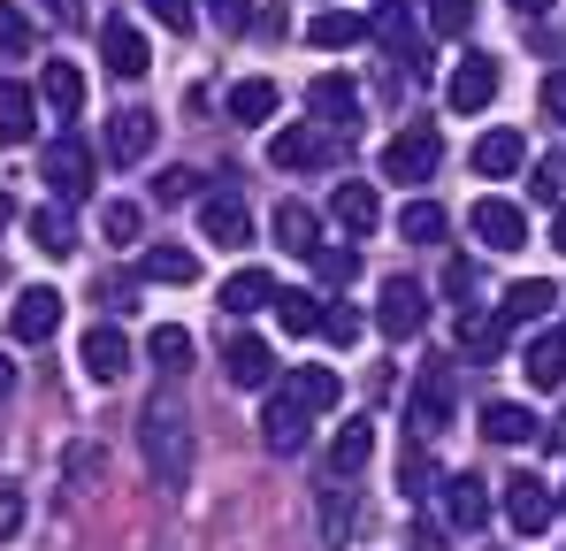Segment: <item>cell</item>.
<instances>
[{
	"instance_id": "db71d44e",
	"label": "cell",
	"mask_w": 566,
	"mask_h": 551,
	"mask_svg": "<svg viewBox=\"0 0 566 551\" xmlns=\"http://www.w3.org/2000/svg\"><path fill=\"white\" fill-rule=\"evenodd\" d=\"M8 391H15V361L0 353V398H8Z\"/></svg>"
},
{
	"instance_id": "7c38bea8",
	"label": "cell",
	"mask_w": 566,
	"mask_h": 551,
	"mask_svg": "<svg viewBox=\"0 0 566 551\" xmlns=\"http://www.w3.org/2000/svg\"><path fill=\"white\" fill-rule=\"evenodd\" d=\"M444 100H452V115H482V107L497 100V62H490V54H460Z\"/></svg>"
},
{
	"instance_id": "484cf974",
	"label": "cell",
	"mask_w": 566,
	"mask_h": 551,
	"mask_svg": "<svg viewBox=\"0 0 566 551\" xmlns=\"http://www.w3.org/2000/svg\"><path fill=\"white\" fill-rule=\"evenodd\" d=\"M31 131H39V92L31 85H0V138L23 146Z\"/></svg>"
},
{
	"instance_id": "2e32d148",
	"label": "cell",
	"mask_w": 566,
	"mask_h": 551,
	"mask_svg": "<svg viewBox=\"0 0 566 551\" xmlns=\"http://www.w3.org/2000/svg\"><path fill=\"white\" fill-rule=\"evenodd\" d=\"M521 375H528V391H559L566 383V330H536L521 345Z\"/></svg>"
},
{
	"instance_id": "680465c9",
	"label": "cell",
	"mask_w": 566,
	"mask_h": 551,
	"mask_svg": "<svg viewBox=\"0 0 566 551\" xmlns=\"http://www.w3.org/2000/svg\"><path fill=\"white\" fill-rule=\"evenodd\" d=\"M513 8H521V15H536V8H552V0H513Z\"/></svg>"
},
{
	"instance_id": "30bf717a",
	"label": "cell",
	"mask_w": 566,
	"mask_h": 551,
	"mask_svg": "<svg viewBox=\"0 0 566 551\" xmlns=\"http://www.w3.org/2000/svg\"><path fill=\"white\" fill-rule=\"evenodd\" d=\"M99 62H107L115 77H146V70H154V54H146V31H138L130 15H107V23H99Z\"/></svg>"
},
{
	"instance_id": "f1b7e54d",
	"label": "cell",
	"mask_w": 566,
	"mask_h": 551,
	"mask_svg": "<svg viewBox=\"0 0 566 551\" xmlns=\"http://www.w3.org/2000/svg\"><path fill=\"white\" fill-rule=\"evenodd\" d=\"M23 230H31V246H39V253H54V261H62V253H77V222H70L62 207H31V222H23Z\"/></svg>"
},
{
	"instance_id": "7bdbcfd3",
	"label": "cell",
	"mask_w": 566,
	"mask_h": 551,
	"mask_svg": "<svg viewBox=\"0 0 566 551\" xmlns=\"http://www.w3.org/2000/svg\"><path fill=\"white\" fill-rule=\"evenodd\" d=\"M23 46H31V15L15 0H0V54H23Z\"/></svg>"
},
{
	"instance_id": "d590c367",
	"label": "cell",
	"mask_w": 566,
	"mask_h": 551,
	"mask_svg": "<svg viewBox=\"0 0 566 551\" xmlns=\"http://www.w3.org/2000/svg\"><path fill=\"white\" fill-rule=\"evenodd\" d=\"M230 115H238V123H269V115H276V85H269V77L230 85Z\"/></svg>"
},
{
	"instance_id": "d4e9b609",
	"label": "cell",
	"mask_w": 566,
	"mask_h": 551,
	"mask_svg": "<svg viewBox=\"0 0 566 551\" xmlns=\"http://www.w3.org/2000/svg\"><path fill=\"white\" fill-rule=\"evenodd\" d=\"M482 437H490V445H528V437H536V414L513 406V398H490V406H482Z\"/></svg>"
},
{
	"instance_id": "9a60e30c",
	"label": "cell",
	"mask_w": 566,
	"mask_h": 551,
	"mask_svg": "<svg viewBox=\"0 0 566 551\" xmlns=\"http://www.w3.org/2000/svg\"><path fill=\"white\" fill-rule=\"evenodd\" d=\"M306 107H314L322 131H353V123H360V85H353V77H314V85H306Z\"/></svg>"
},
{
	"instance_id": "603a6c76",
	"label": "cell",
	"mask_w": 566,
	"mask_h": 551,
	"mask_svg": "<svg viewBox=\"0 0 566 551\" xmlns=\"http://www.w3.org/2000/svg\"><path fill=\"white\" fill-rule=\"evenodd\" d=\"M329 215H337V222H345L353 238H368V230L382 222V199H376V184H337V191H329Z\"/></svg>"
},
{
	"instance_id": "60d3db41",
	"label": "cell",
	"mask_w": 566,
	"mask_h": 551,
	"mask_svg": "<svg viewBox=\"0 0 566 551\" xmlns=\"http://www.w3.org/2000/svg\"><path fill=\"white\" fill-rule=\"evenodd\" d=\"M468 23H474V0H429V31L468 39Z\"/></svg>"
},
{
	"instance_id": "ab89813d",
	"label": "cell",
	"mask_w": 566,
	"mask_h": 551,
	"mask_svg": "<svg viewBox=\"0 0 566 551\" xmlns=\"http://www.w3.org/2000/svg\"><path fill=\"white\" fill-rule=\"evenodd\" d=\"M138 222H146V215H138L130 199H107V207H99V230H107V246H130V238H138Z\"/></svg>"
},
{
	"instance_id": "4dcf8cb0",
	"label": "cell",
	"mask_w": 566,
	"mask_h": 551,
	"mask_svg": "<svg viewBox=\"0 0 566 551\" xmlns=\"http://www.w3.org/2000/svg\"><path fill=\"white\" fill-rule=\"evenodd\" d=\"M276 238L291 246V253H306V261H314V246H322V222H314V207L283 199V207H276Z\"/></svg>"
},
{
	"instance_id": "f546056e",
	"label": "cell",
	"mask_w": 566,
	"mask_h": 551,
	"mask_svg": "<svg viewBox=\"0 0 566 551\" xmlns=\"http://www.w3.org/2000/svg\"><path fill=\"white\" fill-rule=\"evenodd\" d=\"M291 391H298V406H306V414H329V406L345 398L337 367H291Z\"/></svg>"
},
{
	"instance_id": "74e56055",
	"label": "cell",
	"mask_w": 566,
	"mask_h": 551,
	"mask_svg": "<svg viewBox=\"0 0 566 551\" xmlns=\"http://www.w3.org/2000/svg\"><path fill=\"white\" fill-rule=\"evenodd\" d=\"M345 529H353V490H345V475H329V490H322V537L345 544Z\"/></svg>"
},
{
	"instance_id": "f6af8a7d",
	"label": "cell",
	"mask_w": 566,
	"mask_h": 551,
	"mask_svg": "<svg viewBox=\"0 0 566 551\" xmlns=\"http://www.w3.org/2000/svg\"><path fill=\"white\" fill-rule=\"evenodd\" d=\"M23 537V482H0V544Z\"/></svg>"
},
{
	"instance_id": "4fadbf2b",
	"label": "cell",
	"mask_w": 566,
	"mask_h": 551,
	"mask_svg": "<svg viewBox=\"0 0 566 551\" xmlns=\"http://www.w3.org/2000/svg\"><path fill=\"white\" fill-rule=\"evenodd\" d=\"M437 498H444V529L482 537V521H490V490H482V475H444Z\"/></svg>"
},
{
	"instance_id": "6f0895ef",
	"label": "cell",
	"mask_w": 566,
	"mask_h": 551,
	"mask_svg": "<svg viewBox=\"0 0 566 551\" xmlns=\"http://www.w3.org/2000/svg\"><path fill=\"white\" fill-rule=\"evenodd\" d=\"M552 453H566V422H552Z\"/></svg>"
},
{
	"instance_id": "f35d334b",
	"label": "cell",
	"mask_w": 566,
	"mask_h": 551,
	"mask_svg": "<svg viewBox=\"0 0 566 551\" xmlns=\"http://www.w3.org/2000/svg\"><path fill=\"white\" fill-rule=\"evenodd\" d=\"M314 276H322V283H353V276H360V253H353V246H314Z\"/></svg>"
},
{
	"instance_id": "11a10c76",
	"label": "cell",
	"mask_w": 566,
	"mask_h": 551,
	"mask_svg": "<svg viewBox=\"0 0 566 551\" xmlns=\"http://www.w3.org/2000/svg\"><path fill=\"white\" fill-rule=\"evenodd\" d=\"M552 246L566 253V199H559V222H552Z\"/></svg>"
},
{
	"instance_id": "91938a15",
	"label": "cell",
	"mask_w": 566,
	"mask_h": 551,
	"mask_svg": "<svg viewBox=\"0 0 566 551\" xmlns=\"http://www.w3.org/2000/svg\"><path fill=\"white\" fill-rule=\"evenodd\" d=\"M559 513H566V498H559Z\"/></svg>"
},
{
	"instance_id": "4316f807",
	"label": "cell",
	"mask_w": 566,
	"mask_h": 551,
	"mask_svg": "<svg viewBox=\"0 0 566 551\" xmlns=\"http://www.w3.org/2000/svg\"><path fill=\"white\" fill-rule=\"evenodd\" d=\"M322 154H329V146H322V131H306V123H291V131L269 138V162H276V169H314Z\"/></svg>"
},
{
	"instance_id": "9c48e42d",
	"label": "cell",
	"mask_w": 566,
	"mask_h": 551,
	"mask_svg": "<svg viewBox=\"0 0 566 551\" xmlns=\"http://www.w3.org/2000/svg\"><path fill=\"white\" fill-rule=\"evenodd\" d=\"M306 429H314V414L298 406V391H291V383H283V391H269V406H261V445L291 459L298 445H306Z\"/></svg>"
},
{
	"instance_id": "d6986e66",
	"label": "cell",
	"mask_w": 566,
	"mask_h": 551,
	"mask_svg": "<svg viewBox=\"0 0 566 551\" xmlns=\"http://www.w3.org/2000/svg\"><path fill=\"white\" fill-rule=\"evenodd\" d=\"M39 107H54V123H77V115H85V77H77V62H46V70H39Z\"/></svg>"
},
{
	"instance_id": "ee69618b",
	"label": "cell",
	"mask_w": 566,
	"mask_h": 551,
	"mask_svg": "<svg viewBox=\"0 0 566 551\" xmlns=\"http://www.w3.org/2000/svg\"><path fill=\"white\" fill-rule=\"evenodd\" d=\"M398 482H406V498H429V490H437V459L413 445V453H406V475H398Z\"/></svg>"
},
{
	"instance_id": "83f0119b",
	"label": "cell",
	"mask_w": 566,
	"mask_h": 551,
	"mask_svg": "<svg viewBox=\"0 0 566 551\" xmlns=\"http://www.w3.org/2000/svg\"><path fill=\"white\" fill-rule=\"evenodd\" d=\"M306 39H314L322 54H337V46H360V39H368V23H360L353 8H322V15L306 23Z\"/></svg>"
},
{
	"instance_id": "c3c4849f",
	"label": "cell",
	"mask_w": 566,
	"mask_h": 551,
	"mask_svg": "<svg viewBox=\"0 0 566 551\" xmlns=\"http://www.w3.org/2000/svg\"><path fill=\"white\" fill-rule=\"evenodd\" d=\"M207 8H214L222 31H245V23H253V0H207Z\"/></svg>"
},
{
	"instance_id": "52a82bcc",
	"label": "cell",
	"mask_w": 566,
	"mask_h": 551,
	"mask_svg": "<svg viewBox=\"0 0 566 551\" xmlns=\"http://www.w3.org/2000/svg\"><path fill=\"white\" fill-rule=\"evenodd\" d=\"M468 230H474L482 253H521V246H528V215H521L513 199H474Z\"/></svg>"
},
{
	"instance_id": "7dc6e473",
	"label": "cell",
	"mask_w": 566,
	"mask_h": 551,
	"mask_svg": "<svg viewBox=\"0 0 566 551\" xmlns=\"http://www.w3.org/2000/svg\"><path fill=\"white\" fill-rule=\"evenodd\" d=\"M191 191H199V177H191V169H161V177H154V199H169V207H177V199H191Z\"/></svg>"
},
{
	"instance_id": "e575fe53",
	"label": "cell",
	"mask_w": 566,
	"mask_h": 551,
	"mask_svg": "<svg viewBox=\"0 0 566 551\" xmlns=\"http://www.w3.org/2000/svg\"><path fill=\"white\" fill-rule=\"evenodd\" d=\"M460 345H468V361H497L505 353V314H468L460 322Z\"/></svg>"
},
{
	"instance_id": "44dd1931",
	"label": "cell",
	"mask_w": 566,
	"mask_h": 551,
	"mask_svg": "<svg viewBox=\"0 0 566 551\" xmlns=\"http://www.w3.org/2000/svg\"><path fill=\"white\" fill-rule=\"evenodd\" d=\"M368 453H376V422L368 414H353V422H337V437H329V475H360L368 467Z\"/></svg>"
},
{
	"instance_id": "5b68a950",
	"label": "cell",
	"mask_w": 566,
	"mask_h": 551,
	"mask_svg": "<svg viewBox=\"0 0 566 551\" xmlns=\"http://www.w3.org/2000/svg\"><path fill=\"white\" fill-rule=\"evenodd\" d=\"M444 422H452V367H421V383L406 391V429H413V445H429Z\"/></svg>"
},
{
	"instance_id": "e0dca14e",
	"label": "cell",
	"mask_w": 566,
	"mask_h": 551,
	"mask_svg": "<svg viewBox=\"0 0 566 551\" xmlns=\"http://www.w3.org/2000/svg\"><path fill=\"white\" fill-rule=\"evenodd\" d=\"M521 169H528V138H521V131H482V146H474V177L505 184V177H521Z\"/></svg>"
},
{
	"instance_id": "6da1fadb",
	"label": "cell",
	"mask_w": 566,
	"mask_h": 551,
	"mask_svg": "<svg viewBox=\"0 0 566 551\" xmlns=\"http://www.w3.org/2000/svg\"><path fill=\"white\" fill-rule=\"evenodd\" d=\"M138 453H146V475L161 490H185L191 482V414L177 391H154L146 414H138Z\"/></svg>"
},
{
	"instance_id": "b9f144b4",
	"label": "cell",
	"mask_w": 566,
	"mask_h": 551,
	"mask_svg": "<svg viewBox=\"0 0 566 551\" xmlns=\"http://www.w3.org/2000/svg\"><path fill=\"white\" fill-rule=\"evenodd\" d=\"M322 337H329V345H353V337H360V314L337 306V299H322Z\"/></svg>"
},
{
	"instance_id": "8fae6325",
	"label": "cell",
	"mask_w": 566,
	"mask_h": 551,
	"mask_svg": "<svg viewBox=\"0 0 566 551\" xmlns=\"http://www.w3.org/2000/svg\"><path fill=\"white\" fill-rule=\"evenodd\" d=\"M222 375H230L238 391H269V383H276V353H269V337L238 330V337L222 345Z\"/></svg>"
},
{
	"instance_id": "f907efd6",
	"label": "cell",
	"mask_w": 566,
	"mask_h": 551,
	"mask_svg": "<svg viewBox=\"0 0 566 551\" xmlns=\"http://www.w3.org/2000/svg\"><path fill=\"white\" fill-rule=\"evenodd\" d=\"M566 191V162H544V169H536V199H559Z\"/></svg>"
},
{
	"instance_id": "f5cc1de1",
	"label": "cell",
	"mask_w": 566,
	"mask_h": 551,
	"mask_svg": "<svg viewBox=\"0 0 566 551\" xmlns=\"http://www.w3.org/2000/svg\"><path fill=\"white\" fill-rule=\"evenodd\" d=\"M413 551H444V529L437 521H413Z\"/></svg>"
},
{
	"instance_id": "277c9868",
	"label": "cell",
	"mask_w": 566,
	"mask_h": 551,
	"mask_svg": "<svg viewBox=\"0 0 566 551\" xmlns=\"http://www.w3.org/2000/svg\"><path fill=\"white\" fill-rule=\"evenodd\" d=\"M421 322H429V291H421L413 276H390L376 291V330L390 345H406V337H421Z\"/></svg>"
},
{
	"instance_id": "3957f363",
	"label": "cell",
	"mask_w": 566,
	"mask_h": 551,
	"mask_svg": "<svg viewBox=\"0 0 566 551\" xmlns=\"http://www.w3.org/2000/svg\"><path fill=\"white\" fill-rule=\"evenodd\" d=\"M93 146H85V138H77V131H54V146H46V154H39V177L54 184V199H85V191H93Z\"/></svg>"
},
{
	"instance_id": "ac0fdd59",
	"label": "cell",
	"mask_w": 566,
	"mask_h": 551,
	"mask_svg": "<svg viewBox=\"0 0 566 551\" xmlns=\"http://www.w3.org/2000/svg\"><path fill=\"white\" fill-rule=\"evenodd\" d=\"M77 361H85V375H93V383H115V375L130 367V337H123L115 322H99V330H85Z\"/></svg>"
},
{
	"instance_id": "7402d4cb",
	"label": "cell",
	"mask_w": 566,
	"mask_h": 551,
	"mask_svg": "<svg viewBox=\"0 0 566 551\" xmlns=\"http://www.w3.org/2000/svg\"><path fill=\"white\" fill-rule=\"evenodd\" d=\"M552 306H559V283H552V276H521V283H505V306H497V314H505V322H544Z\"/></svg>"
},
{
	"instance_id": "8992f818",
	"label": "cell",
	"mask_w": 566,
	"mask_h": 551,
	"mask_svg": "<svg viewBox=\"0 0 566 551\" xmlns=\"http://www.w3.org/2000/svg\"><path fill=\"white\" fill-rule=\"evenodd\" d=\"M505 521H513L521 537H544V529L559 521V490H552L544 475H513V482H505Z\"/></svg>"
},
{
	"instance_id": "836d02e7",
	"label": "cell",
	"mask_w": 566,
	"mask_h": 551,
	"mask_svg": "<svg viewBox=\"0 0 566 551\" xmlns=\"http://www.w3.org/2000/svg\"><path fill=\"white\" fill-rule=\"evenodd\" d=\"M146 276L154 283H199V253L191 246H146Z\"/></svg>"
},
{
	"instance_id": "5bb4252c",
	"label": "cell",
	"mask_w": 566,
	"mask_h": 551,
	"mask_svg": "<svg viewBox=\"0 0 566 551\" xmlns=\"http://www.w3.org/2000/svg\"><path fill=\"white\" fill-rule=\"evenodd\" d=\"M199 238H207V246H245V238H253L245 199H238V191H207V199H199Z\"/></svg>"
},
{
	"instance_id": "681fc988",
	"label": "cell",
	"mask_w": 566,
	"mask_h": 551,
	"mask_svg": "<svg viewBox=\"0 0 566 551\" xmlns=\"http://www.w3.org/2000/svg\"><path fill=\"white\" fill-rule=\"evenodd\" d=\"M544 115H552V123H566V70H552V77H544Z\"/></svg>"
},
{
	"instance_id": "7a4b0ae2",
	"label": "cell",
	"mask_w": 566,
	"mask_h": 551,
	"mask_svg": "<svg viewBox=\"0 0 566 551\" xmlns=\"http://www.w3.org/2000/svg\"><path fill=\"white\" fill-rule=\"evenodd\" d=\"M437 162H444V138H437L429 123H406V131L382 146V177H390V184H429V177H437Z\"/></svg>"
},
{
	"instance_id": "816d5d0a",
	"label": "cell",
	"mask_w": 566,
	"mask_h": 551,
	"mask_svg": "<svg viewBox=\"0 0 566 551\" xmlns=\"http://www.w3.org/2000/svg\"><path fill=\"white\" fill-rule=\"evenodd\" d=\"M444 291H452V299H474V261H452V269H444Z\"/></svg>"
},
{
	"instance_id": "9f6ffc18",
	"label": "cell",
	"mask_w": 566,
	"mask_h": 551,
	"mask_svg": "<svg viewBox=\"0 0 566 551\" xmlns=\"http://www.w3.org/2000/svg\"><path fill=\"white\" fill-rule=\"evenodd\" d=\"M8 222H15V199H8V191H0V230H8Z\"/></svg>"
},
{
	"instance_id": "cb8c5ba5",
	"label": "cell",
	"mask_w": 566,
	"mask_h": 551,
	"mask_svg": "<svg viewBox=\"0 0 566 551\" xmlns=\"http://www.w3.org/2000/svg\"><path fill=\"white\" fill-rule=\"evenodd\" d=\"M276 276L269 269H238L230 276V283H222V306H230V314H261V306H276Z\"/></svg>"
},
{
	"instance_id": "8d00e7d4",
	"label": "cell",
	"mask_w": 566,
	"mask_h": 551,
	"mask_svg": "<svg viewBox=\"0 0 566 551\" xmlns=\"http://www.w3.org/2000/svg\"><path fill=\"white\" fill-rule=\"evenodd\" d=\"M398 230H406V238H413V246H437V238H444V230H452V215H444V207H437V199H413V207H406V215H398Z\"/></svg>"
},
{
	"instance_id": "1f68e13d",
	"label": "cell",
	"mask_w": 566,
	"mask_h": 551,
	"mask_svg": "<svg viewBox=\"0 0 566 551\" xmlns=\"http://www.w3.org/2000/svg\"><path fill=\"white\" fill-rule=\"evenodd\" d=\"M146 361L161 367V375H185V367H191V330H177V322H161V330L146 337Z\"/></svg>"
},
{
	"instance_id": "ba28073f",
	"label": "cell",
	"mask_w": 566,
	"mask_h": 551,
	"mask_svg": "<svg viewBox=\"0 0 566 551\" xmlns=\"http://www.w3.org/2000/svg\"><path fill=\"white\" fill-rule=\"evenodd\" d=\"M54 330H62V291H46V283L15 291V306H8V337H15V345H46Z\"/></svg>"
},
{
	"instance_id": "d6a6232c",
	"label": "cell",
	"mask_w": 566,
	"mask_h": 551,
	"mask_svg": "<svg viewBox=\"0 0 566 551\" xmlns=\"http://www.w3.org/2000/svg\"><path fill=\"white\" fill-rule=\"evenodd\" d=\"M276 322L291 337H322V299L314 291H276Z\"/></svg>"
},
{
	"instance_id": "bcb514c9",
	"label": "cell",
	"mask_w": 566,
	"mask_h": 551,
	"mask_svg": "<svg viewBox=\"0 0 566 551\" xmlns=\"http://www.w3.org/2000/svg\"><path fill=\"white\" fill-rule=\"evenodd\" d=\"M146 15H154V23H169V31H191V23H199V8H191V0H146Z\"/></svg>"
},
{
	"instance_id": "ffe728a7",
	"label": "cell",
	"mask_w": 566,
	"mask_h": 551,
	"mask_svg": "<svg viewBox=\"0 0 566 551\" xmlns=\"http://www.w3.org/2000/svg\"><path fill=\"white\" fill-rule=\"evenodd\" d=\"M154 131H161V123H154L146 107H123V115L107 123V162H123V169L146 162V154H154Z\"/></svg>"
}]
</instances>
